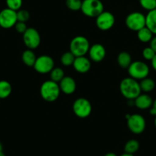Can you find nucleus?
<instances>
[{
	"mask_svg": "<svg viewBox=\"0 0 156 156\" xmlns=\"http://www.w3.org/2000/svg\"><path fill=\"white\" fill-rule=\"evenodd\" d=\"M119 90L121 94L129 100H134L142 93L138 80L130 76L122 79L119 84Z\"/></svg>",
	"mask_w": 156,
	"mask_h": 156,
	"instance_id": "obj_1",
	"label": "nucleus"
},
{
	"mask_svg": "<svg viewBox=\"0 0 156 156\" xmlns=\"http://www.w3.org/2000/svg\"><path fill=\"white\" fill-rule=\"evenodd\" d=\"M61 92L59 83L51 80L44 81L40 88L41 97L47 102H55L58 100Z\"/></svg>",
	"mask_w": 156,
	"mask_h": 156,
	"instance_id": "obj_2",
	"label": "nucleus"
},
{
	"mask_svg": "<svg viewBox=\"0 0 156 156\" xmlns=\"http://www.w3.org/2000/svg\"><path fill=\"white\" fill-rule=\"evenodd\" d=\"M69 48H70V51L75 57H81L85 56L87 54H88L90 45L86 37L77 35L72 39Z\"/></svg>",
	"mask_w": 156,
	"mask_h": 156,
	"instance_id": "obj_3",
	"label": "nucleus"
},
{
	"mask_svg": "<svg viewBox=\"0 0 156 156\" xmlns=\"http://www.w3.org/2000/svg\"><path fill=\"white\" fill-rule=\"evenodd\" d=\"M80 11L89 18H97L104 11V5L100 0H83Z\"/></svg>",
	"mask_w": 156,
	"mask_h": 156,
	"instance_id": "obj_4",
	"label": "nucleus"
},
{
	"mask_svg": "<svg viewBox=\"0 0 156 156\" xmlns=\"http://www.w3.org/2000/svg\"><path fill=\"white\" fill-rule=\"evenodd\" d=\"M128 72L130 77L136 80H141L148 76L150 68L148 64L143 61H136L132 62L128 67Z\"/></svg>",
	"mask_w": 156,
	"mask_h": 156,
	"instance_id": "obj_5",
	"label": "nucleus"
},
{
	"mask_svg": "<svg viewBox=\"0 0 156 156\" xmlns=\"http://www.w3.org/2000/svg\"><path fill=\"white\" fill-rule=\"evenodd\" d=\"M125 24L129 29L137 32L138 31L146 26L145 16L139 12H133L126 16Z\"/></svg>",
	"mask_w": 156,
	"mask_h": 156,
	"instance_id": "obj_6",
	"label": "nucleus"
},
{
	"mask_svg": "<svg viewBox=\"0 0 156 156\" xmlns=\"http://www.w3.org/2000/svg\"><path fill=\"white\" fill-rule=\"evenodd\" d=\"M72 109L76 116L80 119H85L91 114L92 105L87 99L80 97L73 102Z\"/></svg>",
	"mask_w": 156,
	"mask_h": 156,
	"instance_id": "obj_7",
	"label": "nucleus"
},
{
	"mask_svg": "<svg viewBox=\"0 0 156 156\" xmlns=\"http://www.w3.org/2000/svg\"><path fill=\"white\" fill-rule=\"evenodd\" d=\"M127 126L134 134H142L146 128V121L140 114H132L127 116Z\"/></svg>",
	"mask_w": 156,
	"mask_h": 156,
	"instance_id": "obj_8",
	"label": "nucleus"
},
{
	"mask_svg": "<svg viewBox=\"0 0 156 156\" xmlns=\"http://www.w3.org/2000/svg\"><path fill=\"white\" fill-rule=\"evenodd\" d=\"M23 42L27 48L34 50L41 44V35L34 28H28L23 34Z\"/></svg>",
	"mask_w": 156,
	"mask_h": 156,
	"instance_id": "obj_9",
	"label": "nucleus"
},
{
	"mask_svg": "<svg viewBox=\"0 0 156 156\" xmlns=\"http://www.w3.org/2000/svg\"><path fill=\"white\" fill-rule=\"evenodd\" d=\"M33 67L38 73L47 74L55 67V61L48 55H41L37 58Z\"/></svg>",
	"mask_w": 156,
	"mask_h": 156,
	"instance_id": "obj_10",
	"label": "nucleus"
},
{
	"mask_svg": "<svg viewBox=\"0 0 156 156\" xmlns=\"http://www.w3.org/2000/svg\"><path fill=\"white\" fill-rule=\"evenodd\" d=\"M115 22V19L114 15L108 11H103L96 18V25L103 31L110 30L114 26Z\"/></svg>",
	"mask_w": 156,
	"mask_h": 156,
	"instance_id": "obj_11",
	"label": "nucleus"
},
{
	"mask_svg": "<svg viewBox=\"0 0 156 156\" xmlns=\"http://www.w3.org/2000/svg\"><path fill=\"white\" fill-rule=\"evenodd\" d=\"M17 19V12L16 11L5 8L0 12V27L9 29L15 26Z\"/></svg>",
	"mask_w": 156,
	"mask_h": 156,
	"instance_id": "obj_12",
	"label": "nucleus"
},
{
	"mask_svg": "<svg viewBox=\"0 0 156 156\" xmlns=\"http://www.w3.org/2000/svg\"><path fill=\"white\" fill-rule=\"evenodd\" d=\"M106 49L101 44H94L90 46L88 51L90 59L96 63L101 62L106 57Z\"/></svg>",
	"mask_w": 156,
	"mask_h": 156,
	"instance_id": "obj_13",
	"label": "nucleus"
},
{
	"mask_svg": "<svg viewBox=\"0 0 156 156\" xmlns=\"http://www.w3.org/2000/svg\"><path fill=\"white\" fill-rule=\"evenodd\" d=\"M73 67L77 73H86L91 68L90 60L85 56L76 57L73 61Z\"/></svg>",
	"mask_w": 156,
	"mask_h": 156,
	"instance_id": "obj_14",
	"label": "nucleus"
},
{
	"mask_svg": "<svg viewBox=\"0 0 156 156\" xmlns=\"http://www.w3.org/2000/svg\"><path fill=\"white\" fill-rule=\"evenodd\" d=\"M59 87L61 92L67 95H70L76 90V83L73 77L65 76L59 83Z\"/></svg>",
	"mask_w": 156,
	"mask_h": 156,
	"instance_id": "obj_15",
	"label": "nucleus"
},
{
	"mask_svg": "<svg viewBox=\"0 0 156 156\" xmlns=\"http://www.w3.org/2000/svg\"><path fill=\"white\" fill-rule=\"evenodd\" d=\"M153 103V100L148 94H141L134 100V105L139 109L145 110L150 109Z\"/></svg>",
	"mask_w": 156,
	"mask_h": 156,
	"instance_id": "obj_16",
	"label": "nucleus"
},
{
	"mask_svg": "<svg viewBox=\"0 0 156 156\" xmlns=\"http://www.w3.org/2000/svg\"><path fill=\"white\" fill-rule=\"evenodd\" d=\"M132 62V56L129 52L122 51L117 56V63L122 68L128 69Z\"/></svg>",
	"mask_w": 156,
	"mask_h": 156,
	"instance_id": "obj_17",
	"label": "nucleus"
},
{
	"mask_svg": "<svg viewBox=\"0 0 156 156\" xmlns=\"http://www.w3.org/2000/svg\"><path fill=\"white\" fill-rule=\"evenodd\" d=\"M146 27L153 33L156 34V9L148 12L145 16Z\"/></svg>",
	"mask_w": 156,
	"mask_h": 156,
	"instance_id": "obj_18",
	"label": "nucleus"
},
{
	"mask_svg": "<svg viewBox=\"0 0 156 156\" xmlns=\"http://www.w3.org/2000/svg\"><path fill=\"white\" fill-rule=\"evenodd\" d=\"M36 59H37V57H36L33 50L27 49L22 55V62L28 67H33L34 63H35Z\"/></svg>",
	"mask_w": 156,
	"mask_h": 156,
	"instance_id": "obj_19",
	"label": "nucleus"
},
{
	"mask_svg": "<svg viewBox=\"0 0 156 156\" xmlns=\"http://www.w3.org/2000/svg\"><path fill=\"white\" fill-rule=\"evenodd\" d=\"M140 88L142 92L145 93V94H148V93L153 91V90L155 87V82L153 79L150 77H145L142 80H141L140 83Z\"/></svg>",
	"mask_w": 156,
	"mask_h": 156,
	"instance_id": "obj_20",
	"label": "nucleus"
},
{
	"mask_svg": "<svg viewBox=\"0 0 156 156\" xmlns=\"http://www.w3.org/2000/svg\"><path fill=\"white\" fill-rule=\"evenodd\" d=\"M12 87L7 80H0V100L8 98L12 94Z\"/></svg>",
	"mask_w": 156,
	"mask_h": 156,
	"instance_id": "obj_21",
	"label": "nucleus"
},
{
	"mask_svg": "<svg viewBox=\"0 0 156 156\" xmlns=\"http://www.w3.org/2000/svg\"><path fill=\"white\" fill-rule=\"evenodd\" d=\"M153 33L146 26L137 31V37L142 43H149L153 37Z\"/></svg>",
	"mask_w": 156,
	"mask_h": 156,
	"instance_id": "obj_22",
	"label": "nucleus"
},
{
	"mask_svg": "<svg viewBox=\"0 0 156 156\" xmlns=\"http://www.w3.org/2000/svg\"><path fill=\"white\" fill-rule=\"evenodd\" d=\"M139 148H140V144H139V142L137 140H136V139H130L125 144L124 151H125L126 153L133 154L136 151H138Z\"/></svg>",
	"mask_w": 156,
	"mask_h": 156,
	"instance_id": "obj_23",
	"label": "nucleus"
},
{
	"mask_svg": "<svg viewBox=\"0 0 156 156\" xmlns=\"http://www.w3.org/2000/svg\"><path fill=\"white\" fill-rule=\"evenodd\" d=\"M64 76H65L64 71L61 67H54L53 70L50 72L51 80L58 83H59L61 81V80Z\"/></svg>",
	"mask_w": 156,
	"mask_h": 156,
	"instance_id": "obj_24",
	"label": "nucleus"
},
{
	"mask_svg": "<svg viewBox=\"0 0 156 156\" xmlns=\"http://www.w3.org/2000/svg\"><path fill=\"white\" fill-rule=\"evenodd\" d=\"M75 58L76 57L69 51H66L61 55V62L65 67H69V66L73 65V61H74Z\"/></svg>",
	"mask_w": 156,
	"mask_h": 156,
	"instance_id": "obj_25",
	"label": "nucleus"
},
{
	"mask_svg": "<svg viewBox=\"0 0 156 156\" xmlns=\"http://www.w3.org/2000/svg\"><path fill=\"white\" fill-rule=\"evenodd\" d=\"M65 4L67 9L70 11L76 12L81 9L82 1L81 0H66Z\"/></svg>",
	"mask_w": 156,
	"mask_h": 156,
	"instance_id": "obj_26",
	"label": "nucleus"
},
{
	"mask_svg": "<svg viewBox=\"0 0 156 156\" xmlns=\"http://www.w3.org/2000/svg\"><path fill=\"white\" fill-rule=\"evenodd\" d=\"M5 3L7 8L17 12L22 9L23 0H5Z\"/></svg>",
	"mask_w": 156,
	"mask_h": 156,
	"instance_id": "obj_27",
	"label": "nucleus"
},
{
	"mask_svg": "<svg viewBox=\"0 0 156 156\" xmlns=\"http://www.w3.org/2000/svg\"><path fill=\"white\" fill-rule=\"evenodd\" d=\"M139 4L143 9L149 12L155 9L156 0H139Z\"/></svg>",
	"mask_w": 156,
	"mask_h": 156,
	"instance_id": "obj_28",
	"label": "nucleus"
},
{
	"mask_svg": "<svg viewBox=\"0 0 156 156\" xmlns=\"http://www.w3.org/2000/svg\"><path fill=\"white\" fill-rule=\"evenodd\" d=\"M17 12V19L18 22H25L26 23L30 19V13L29 12L27 11L25 9H22L16 12Z\"/></svg>",
	"mask_w": 156,
	"mask_h": 156,
	"instance_id": "obj_29",
	"label": "nucleus"
},
{
	"mask_svg": "<svg viewBox=\"0 0 156 156\" xmlns=\"http://www.w3.org/2000/svg\"><path fill=\"white\" fill-rule=\"evenodd\" d=\"M142 55L144 59L151 61L154 57V55H156V53L150 47H146L143 49Z\"/></svg>",
	"mask_w": 156,
	"mask_h": 156,
	"instance_id": "obj_30",
	"label": "nucleus"
},
{
	"mask_svg": "<svg viewBox=\"0 0 156 156\" xmlns=\"http://www.w3.org/2000/svg\"><path fill=\"white\" fill-rule=\"evenodd\" d=\"M15 29L17 32L20 33V34H23L25 32V31L27 30L28 27L25 22H17L16 24L15 25Z\"/></svg>",
	"mask_w": 156,
	"mask_h": 156,
	"instance_id": "obj_31",
	"label": "nucleus"
},
{
	"mask_svg": "<svg viewBox=\"0 0 156 156\" xmlns=\"http://www.w3.org/2000/svg\"><path fill=\"white\" fill-rule=\"evenodd\" d=\"M149 44V47L156 53V36H153V37L151 38V41H150Z\"/></svg>",
	"mask_w": 156,
	"mask_h": 156,
	"instance_id": "obj_32",
	"label": "nucleus"
},
{
	"mask_svg": "<svg viewBox=\"0 0 156 156\" xmlns=\"http://www.w3.org/2000/svg\"><path fill=\"white\" fill-rule=\"evenodd\" d=\"M150 113L154 116H156V99L153 100V103L151 105V107L150 108Z\"/></svg>",
	"mask_w": 156,
	"mask_h": 156,
	"instance_id": "obj_33",
	"label": "nucleus"
},
{
	"mask_svg": "<svg viewBox=\"0 0 156 156\" xmlns=\"http://www.w3.org/2000/svg\"><path fill=\"white\" fill-rule=\"evenodd\" d=\"M151 67H152V68L156 71V55H154V57L153 58V59L151 61Z\"/></svg>",
	"mask_w": 156,
	"mask_h": 156,
	"instance_id": "obj_34",
	"label": "nucleus"
},
{
	"mask_svg": "<svg viewBox=\"0 0 156 156\" xmlns=\"http://www.w3.org/2000/svg\"><path fill=\"white\" fill-rule=\"evenodd\" d=\"M104 156H117V155L113 152H109V153H106Z\"/></svg>",
	"mask_w": 156,
	"mask_h": 156,
	"instance_id": "obj_35",
	"label": "nucleus"
},
{
	"mask_svg": "<svg viewBox=\"0 0 156 156\" xmlns=\"http://www.w3.org/2000/svg\"><path fill=\"white\" fill-rule=\"evenodd\" d=\"M120 156H134L133 155V154H128V153H124V154H121Z\"/></svg>",
	"mask_w": 156,
	"mask_h": 156,
	"instance_id": "obj_36",
	"label": "nucleus"
},
{
	"mask_svg": "<svg viewBox=\"0 0 156 156\" xmlns=\"http://www.w3.org/2000/svg\"><path fill=\"white\" fill-rule=\"evenodd\" d=\"M0 156H5V154L3 153V151H0Z\"/></svg>",
	"mask_w": 156,
	"mask_h": 156,
	"instance_id": "obj_37",
	"label": "nucleus"
},
{
	"mask_svg": "<svg viewBox=\"0 0 156 156\" xmlns=\"http://www.w3.org/2000/svg\"><path fill=\"white\" fill-rule=\"evenodd\" d=\"M0 151H2V145L1 142H0Z\"/></svg>",
	"mask_w": 156,
	"mask_h": 156,
	"instance_id": "obj_38",
	"label": "nucleus"
},
{
	"mask_svg": "<svg viewBox=\"0 0 156 156\" xmlns=\"http://www.w3.org/2000/svg\"><path fill=\"white\" fill-rule=\"evenodd\" d=\"M154 127L156 128V116L155 118H154Z\"/></svg>",
	"mask_w": 156,
	"mask_h": 156,
	"instance_id": "obj_39",
	"label": "nucleus"
},
{
	"mask_svg": "<svg viewBox=\"0 0 156 156\" xmlns=\"http://www.w3.org/2000/svg\"><path fill=\"white\" fill-rule=\"evenodd\" d=\"M155 9H156V7H155Z\"/></svg>",
	"mask_w": 156,
	"mask_h": 156,
	"instance_id": "obj_40",
	"label": "nucleus"
},
{
	"mask_svg": "<svg viewBox=\"0 0 156 156\" xmlns=\"http://www.w3.org/2000/svg\"></svg>",
	"mask_w": 156,
	"mask_h": 156,
	"instance_id": "obj_41",
	"label": "nucleus"
}]
</instances>
